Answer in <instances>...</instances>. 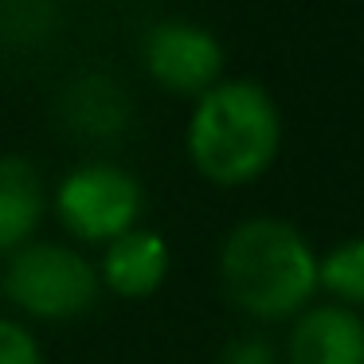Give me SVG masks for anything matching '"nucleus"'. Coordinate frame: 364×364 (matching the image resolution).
Masks as SVG:
<instances>
[{"label":"nucleus","mask_w":364,"mask_h":364,"mask_svg":"<svg viewBox=\"0 0 364 364\" xmlns=\"http://www.w3.org/2000/svg\"><path fill=\"white\" fill-rule=\"evenodd\" d=\"M223 298L255 321L298 317L317 294V255L286 220H243L220 247Z\"/></svg>","instance_id":"f257e3e1"},{"label":"nucleus","mask_w":364,"mask_h":364,"mask_svg":"<svg viewBox=\"0 0 364 364\" xmlns=\"http://www.w3.org/2000/svg\"><path fill=\"white\" fill-rule=\"evenodd\" d=\"M184 145L208 184L243 188L274 165L282 145V114L255 79H220L196 98Z\"/></svg>","instance_id":"f03ea898"},{"label":"nucleus","mask_w":364,"mask_h":364,"mask_svg":"<svg viewBox=\"0 0 364 364\" xmlns=\"http://www.w3.org/2000/svg\"><path fill=\"white\" fill-rule=\"evenodd\" d=\"M0 290L16 309L40 321H71L98 301V270L75 247L24 243L9 251Z\"/></svg>","instance_id":"7ed1b4c3"},{"label":"nucleus","mask_w":364,"mask_h":364,"mask_svg":"<svg viewBox=\"0 0 364 364\" xmlns=\"http://www.w3.org/2000/svg\"><path fill=\"white\" fill-rule=\"evenodd\" d=\"M145 208V192L134 173L110 161L79 165L59 181L55 215L75 239L82 243H110L137 228Z\"/></svg>","instance_id":"20e7f679"},{"label":"nucleus","mask_w":364,"mask_h":364,"mask_svg":"<svg viewBox=\"0 0 364 364\" xmlns=\"http://www.w3.org/2000/svg\"><path fill=\"white\" fill-rule=\"evenodd\" d=\"M145 71L173 95L200 98L223 79V48L208 28L188 20H161L141 43Z\"/></svg>","instance_id":"39448f33"},{"label":"nucleus","mask_w":364,"mask_h":364,"mask_svg":"<svg viewBox=\"0 0 364 364\" xmlns=\"http://www.w3.org/2000/svg\"><path fill=\"white\" fill-rule=\"evenodd\" d=\"M290 364H364V317L341 301H309L286 341Z\"/></svg>","instance_id":"423d86ee"},{"label":"nucleus","mask_w":364,"mask_h":364,"mask_svg":"<svg viewBox=\"0 0 364 364\" xmlns=\"http://www.w3.org/2000/svg\"><path fill=\"white\" fill-rule=\"evenodd\" d=\"M98 282L110 294L126 301H141L161 290L168 274V247L157 231L149 228H129L126 235L110 239L102 247V262H98Z\"/></svg>","instance_id":"0eeeda50"},{"label":"nucleus","mask_w":364,"mask_h":364,"mask_svg":"<svg viewBox=\"0 0 364 364\" xmlns=\"http://www.w3.org/2000/svg\"><path fill=\"white\" fill-rule=\"evenodd\" d=\"M43 208H48V192H43L40 168L28 157L4 153L0 157V251L9 255L32 243Z\"/></svg>","instance_id":"6e6552de"},{"label":"nucleus","mask_w":364,"mask_h":364,"mask_svg":"<svg viewBox=\"0 0 364 364\" xmlns=\"http://www.w3.org/2000/svg\"><path fill=\"white\" fill-rule=\"evenodd\" d=\"M317 290L348 309L364 306V235L345 239L325 259H317Z\"/></svg>","instance_id":"1a4fd4ad"},{"label":"nucleus","mask_w":364,"mask_h":364,"mask_svg":"<svg viewBox=\"0 0 364 364\" xmlns=\"http://www.w3.org/2000/svg\"><path fill=\"white\" fill-rule=\"evenodd\" d=\"M122 98L110 87V79H82L71 90V122L87 134H114L122 126Z\"/></svg>","instance_id":"9d476101"},{"label":"nucleus","mask_w":364,"mask_h":364,"mask_svg":"<svg viewBox=\"0 0 364 364\" xmlns=\"http://www.w3.org/2000/svg\"><path fill=\"white\" fill-rule=\"evenodd\" d=\"M0 364H43L36 333L12 317H0Z\"/></svg>","instance_id":"9b49d317"},{"label":"nucleus","mask_w":364,"mask_h":364,"mask_svg":"<svg viewBox=\"0 0 364 364\" xmlns=\"http://www.w3.org/2000/svg\"><path fill=\"white\" fill-rule=\"evenodd\" d=\"M223 364H274V353H270L267 341L243 337V341H231V345H228Z\"/></svg>","instance_id":"f8f14e48"}]
</instances>
